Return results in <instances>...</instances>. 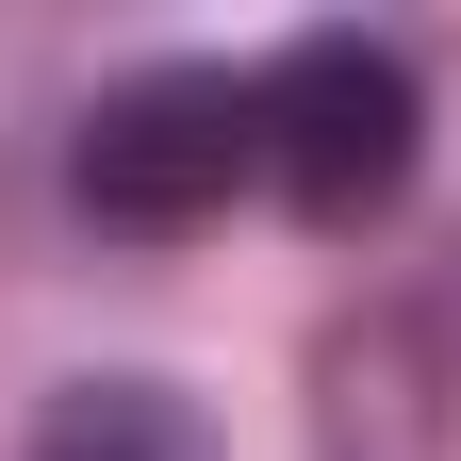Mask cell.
Segmentation results:
<instances>
[{"label":"cell","mask_w":461,"mask_h":461,"mask_svg":"<svg viewBox=\"0 0 461 461\" xmlns=\"http://www.w3.org/2000/svg\"><path fill=\"white\" fill-rule=\"evenodd\" d=\"M248 132H264V182L297 230H379L395 198H412V165H429V83H412V50H379V33H297L280 67L248 83Z\"/></svg>","instance_id":"1"},{"label":"cell","mask_w":461,"mask_h":461,"mask_svg":"<svg viewBox=\"0 0 461 461\" xmlns=\"http://www.w3.org/2000/svg\"><path fill=\"white\" fill-rule=\"evenodd\" d=\"M248 165H264V132H248V83H230V67H132V83L83 99L67 198L99 230H132V248H165V230H214Z\"/></svg>","instance_id":"2"},{"label":"cell","mask_w":461,"mask_h":461,"mask_svg":"<svg viewBox=\"0 0 461 461\" xmlns=\"http://www.w3.org/2000/svg\"><path fill=\"white\" fill-rule=\"evenodd\" d=\"M33 461H214V412H198L182 379H132V363H115V379H67L33 412Z\"/></svg>","instance_id":"3"}]
</instances>
